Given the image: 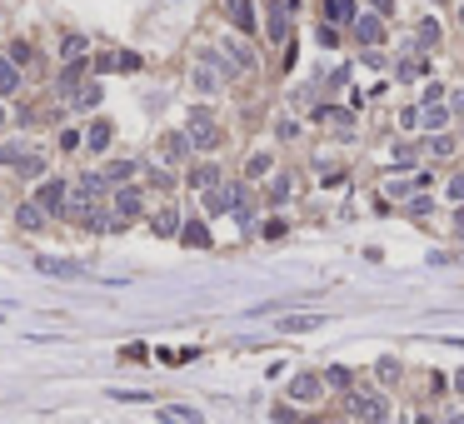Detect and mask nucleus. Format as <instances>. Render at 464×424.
I'll list each match as a JSON object with an SVG mask.
<instances>
[{
    "mask_svg": "<svg viewBox=\"0 0 464 424\" xmlns=\"http://www.w3.org/2000/svg\"><path fill=\"white\" fill-rule=\"evenodd\" d=\"M354 414H360L365 424H379V419L390 414V405H385V399H379L374 390H360V394H354Z\"/></svg>",
    "mask_w": 464,
    "mask_h": 424,
    "instance_id": "obj_1",
    "label": "nucleus"
},
{
    "mask_svg": "<svg viewBox=\"0 0 464 424\" xmlns=\"http://www.w3.org/2000/svg\"><path fill=\"white\" fill-rule=\"evenodd\" d=\"M290 399H300V405H314V399H320V379H314V374H300V379L290 385Z\"/></svg>",
    "mask_w": 464,
    "mask_h": 424,
    "instance_id": "obj_2",
    "label": "nucleus"
},
{
    "mask_svg": "<svg viewBox=\"0 0 464 424\" xmlns=\"http://www.w3.org/2000/svg\"><path fill=\"white\" fill-rule=\"evenodd\" d=\"M140 205H145V200H140V190H135V185H125L120 195H115V210H120L125 220H130V215H140Z\"/></svg>",
    "mask_w": 464,
    "mask_h": 424,
    "instance_id": "obj_3",
    "label": "nucleus"
},
{
    "mask_svg": "<svg viewBox=\"0 0 464 424\" xmlns=\"http://www.w3.org/2000/svg\"><path fill=\"white\" fill-rule=\"evenodd\" d=\"M190 140H195L200 150H215V145H220V135H215V125H210L205 115H195V135H190Z\"/></svg>",
    "mask_w": 464,
    "mask_h": 424,
    "instance_id": "obj_4",
    "label": "nucleus"
},
{
    "mask_svg": "<svg viewBox=\"0 0 464 424\" xmlns=\"http://www.w3.org/2000/svg\"><path fill=\"white\" fill-rule=\"evenodd\" d=\"M0 95H20V70H15V60H0Z\"/></svg>",
    "mask_w": 464,
    "mask_h": 424,
    "instance_id": "obj_5",
    "label": "nucleus"
},
{
    "mask_svg": "<svg viewBox=\"0 0 464 424\" xmlns=\"http://www.w3.org/2000/svg\"><path fill=\"white\" fill-rule=\"evenodd\" d=\"M160 419H165V424H205L195 410H185V405H165V410H160Z\"/></svg>",
    "mask_w": 464,
    "mask_h": 424,
    "instance_id": "obj_6",
    "label": "nucleus"
},
{
    "mask_svg": "<svg viewBox=\"0 0 464 424\" xmlns=\"http://www.w3.org/2000/svg\"><path fill=\"white\" fill-rule=\"evenodd\" d=\"M230 6V20H235L240 30H255V15H250V0H225Z\"/></svg>",
    "mask_w": 464,
    "mask_h": 424,
    "instance_id": "obj_7",
    "label": "nucleus"
},
{
    "mask_svg": "<svg viewBox=\"0 0 464 424\" xmlns=\"http://www.w3.org/2000/svg\"><path fill=\"white\" fill-rule=\"evenodd\" d=\"M55 205H65V180H50L40 190V210H55Z\"/></svg>",
    "mask_w": 464,
    "mask_h": 424,
    "instance_id": "obj_8",
    "label": "nucleus"
},
{
    "mask_svg": "<svg viewBox=\"0 0 464 424\" xmlns=\"http://www.w3.org/2000/svg\"><path fill=\"white\" fill-rule=\"evenodd\" d=\"M314 325H320V314H285L280 320L285 334H300V330H314Z\"/></svg>",
    "mask_w": 464,
    "mask_h": 424,
    "instance_id": "obj_9",
    "label": "nucleus"
},
{
    "mask_svg": "<svg viewBox=\"0 0 464 424\" xmlns=\"http://www.w3.org/2000/svg\"><path fill=\"white\" fill-rule=\"evenodd\" d=\"M379 30H385V26H379V15H365V20H354V35H360L365 46H374V40H379Z\"/></svg>",
    "mask_w": 464,
    "mask_h": 424,
    "instance_id": "obj_10",
    "label": "nucleus"
},
{
    "mask_svg": "<svg viewBox=\"0 0 464 424\" xmlns=\"http://www.w3.org/2000/svg\"><path fill=\"white\" fill-rule=\"evenodd\" d=\"M320 125H334V135H350V110H320Z\"/></svg>",
    "mask_w": 464,
    "mask_h": 424,
    "instance_id": "obj_11",
    "label": "nucleus"
},
{
    "mask_svg": "<svg viewBox=\"0 0 464 424\" xmlns=\"http://www.w3.org/2000/svg\"><path fill=\"white\" fill-rule=\"evenodd\" d=\"M85 145H90V150H105V145H110V120H95L90 135H85Z\"/></svg>",
    "mask_w": 464,
    "mask_h": 424,
    "instance_id": "obj_12",
    "label": "nucleus"
},
{
    "mask_svg": "<svg viewBox=\"0 0 464 424\" xmlns=\"http://www.w3.org/2000/svg\"><path fill=\"white\" fill-rule=\"evenodd\" d=\"M325 15L330 20H354V0H325Z\"/></svg>",
    "mask_w": 464,
    "mask_h": 424,
    "instance_id": "obj_13",
    "label": "nucleus"
},
{
    "mask_svg": "<svg viewBox=\"0 0 464 424\" xmlns=\"http://www.w3.org/2000/svg\"><path fill=\"white\" fill-rule=\"evenodd\" d=\"M20 230H40V205H20Z\"/></svg>",
    "mask_w": 464,
    "mask_h": 424,
    "instance_id": "obj_14",
    "label": "nucleus"
},
{
    "mask_svg": "<svg viewBox=\"0 0 464 424\" xmlns=\"http://www.w3.org/2000/svg\"><path fill=\"white\" fill-rule=\"evenodd\" d=\"M60 55H65V60H80V55H85V40H80V35H65V46H60Z\"/></svg>",
    "mask_w": 464,
    "mask_h": 424,
    "instance_id": "obj_15",
    "label": "nucleus"
},
{
    "mask_svg": "<svg viewBox=\"0 0 464 424\" xmlns=\"http://www.w3.org/2000/svg\"><path fill=\"white\" fill-rule=\"evenodd\" d=\"M40 270H46V274H75V265H65V260H46V254H40V260H35Z\"/></svg>",
    "mask_w": 464,
    "mask_h": 424,
    "instance_id": "obj_16",
    "label": "nucleus"
},
{
    "mask_svg": "<svg viewBox=\"0 0 464 424\" xmlns=\"http://www.w3.org/2000/svg\"><path fill=\"white\" fill-rule=\"evenodd\" d=\"M180 235H185L190 245H200V250L210 245V235H205V225H185V230H180Z\"/></svg>",
    "mask_w": 464,
    "mask_h": 424,
    "instance_id": "obj_17",
    "label": "nucleus"
},
{
    "mask_svg": "<svg viewBox=\"0 0 464 424\" xmlns=\"http://www.w3.org/2000/svg\"><path fill=\"white\" fill-rule=\"evenodd\" d=\"M130 175H135V165H130V160H120V165H110V180H115V185H125V180H130Z\"/></svg>",
    "mask_w": 464,
    "mask_h": 424,
    "instance_id": "obj_18",
    "label": "nucleus"
},
{
    "mask_svg": "<svg viewBox=\"0 0 464 424\" xmlns=\"http://www.w3.org/2000/svg\"><path fill=\"white\" fill-rule=\"evenodd\" d=\"M419 40H425V46H434V40H439V26H434V20H419Z\"/></svg>",
    "mask_w": 464,
    "mask_h": 424,
    "instance_id": "obj_19",
    "label": "nucleus"
},
{
    "mask_svg": "<svg viewBox=\"0 0 464 424\" xmlns=\"http://www.w3.org/2000/svg\"><path fill=\"white\" fill-rule=\"evenodd\" d=\"M195 85H200V90H215V70L200 65V70H195Z\"/></svg>",
    "mask_w": 464,
    "mask_h": 424,
    "instance_id": "obj_20",
    "label": "nucleus"
},
{
    "mask_svg": "<svg viewBox=\"0 0 464 424\" xmlns=\"http://www.w3.org/2000/svg\"><path fill=\"white\" fill-rule=\"evenodd\" d=\"M10 60H15V65H26V60H30V46H26V40H15V46H10Z\"/></svg>",
    "mask_w": 464,
    "mask_h": 424,
    "instance_id": "obj_21",
    "label": "nucleus"
},
{
    "mask_svg": "<svg viewBox=\"0 0 464 424\" xmlns=\"http://www.w3.org/2000/svg\"><path fill=\"white\" fill-rule=\"evenodd\" d=\"M195 185H205V190L215 185V165H200V170H195Z\"/></svg>",
    "mask_w": 464,
    "mask_h": 424,
    "instance_id": "obj_22",
    "label": "nucleus"
},
{
    "mask_svg": "<svg viewBox=\"0 0 464 424\" xmlns=\"http://www.w3.org/2000/svg\"><path fill=\"white\" fill-rule=\"evenodd\" d=\"M325 379H330V385H334V390H350V370H330Z\"/></svg>",
    "mask_w": 464,
    "mask_h": 424,
    "instance_id": "obj_23",
    "label": "nucleus"
},
{
    "mask_svg": "<svg viewBox=\"0 0 464 424\" xmlns=\"http://www.w3.org/2000/svg\"><path fill=\"white\" fill-rule=\"evenodd\" d=\"M265 170H270V155H255V160H250V180H260Z\"/></svg>",
    "mask_w": 464,
    "mask_h": 424,
    "instance_id": "obj_24",
    "label": "nucleus"
},
{
    "mask_svg": "<svg viewBox=\"0 0 464 424\" xmlns=\"http://www.w3.org/2000/svg\"><path fill=\"white\" fill-rule=\"evenodd\" d=\"M155 230H160V235H170V230H175V215H170V210H165V215H155Z\"/></svg>",
    "mask_w": 464,
    "mask_h": 424,
    "instance_id": "obj_25",
    "label": "nucleus"
},
{
    "mask_svg": "<svg viewBox=\"0 0 464 424\" xmlns=\"http://www.w3.org/2000/svg\"><path fill=\"white\" fill-rule=\"evenodd\" d=\"M450 190H454V200H464V175H459V180H454Z\"/></svg>",
    "mask_w": 464,
    "mask_h": 424,
    "instance_id": "obj_26",
    "label": "nucleus"
},
{
    "mask_svg": "<svg viewBox=\"0 0 464 424\" xmlns=\"http://www.w3.org/2000/svg\"><path fill=\"white\" fill-rule=\"evenodd\" d=\"M454 390H459V394H464V370H459V374H454Z\"/></svg>",
    "mask_w": 464,
    "mask_h": 424,
    "instance_id": "obj_27",
    "label": "nucleus"
},
{
    "mask_svg": "<svg viewBox=\"0 0 464 424\" xmlns=\"http://www.w3.org/2000/svg\"><path fill=\"white\" fill-rule=\"evenodd\" d=\"M459 26H464V6H459Z\"/></svg>",
    "mask_w": 464,
    "mask_h": 424,
    "instance_id": "obj_28",
    "label": "nucleus"
},
{
    "mask_svg": "<svg viewBox=\"0 0 464 424\" xmlns=\"http://www.w3.org/2000/svg\"><path fill=\"white\" fill-rule=\"evenodd\" d=\"M0 120H6V110H0Z\"/></svg>",
    "mask_w": 464,
    "mask_h": 424,
    "instance_id": "obj_29",
    "label": "nucleus"
}]
</instances>
